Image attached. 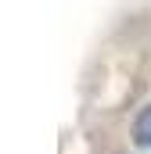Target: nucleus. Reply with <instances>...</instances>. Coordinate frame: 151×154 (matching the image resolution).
<instances>
[{
  "label": "nucleus",
  "instance_id": "f257e3e1",
  "mask_svg": "<svg viewBox=\"0 0 151 154\" xmlns=\"http://www.w3.org/2000/svg\"><path fill=\"white\" fill-rule=\"evenodd\" d=\"M133 143L137 147H151V108H144L137 122H133Z\"/></svg>",
  "mask_w": 151,
  "mask_h": 154
}]
</instances>
